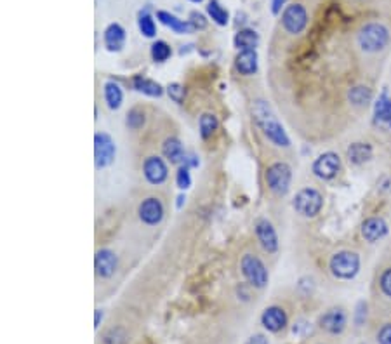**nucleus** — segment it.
Returning <instances> with one entry per match:
<instances>
[{
	"label": "nucleus",
	"instance_id": "1",
	"mask_svg": "<svg viewBox=\"0 0 391 344\" xmlns=\"http://www.w3.org/2000/svg\"><path fill=\"white\" fill-rule=\"evenodd\" d=\"M253 118L256 122L257 127L263 131V134L266 136L268 140L275 144V147L280 148H289L290 140L287 132L284 131L282 124L278 122V118L275 117L273 110L270 108L266 101L263 99H257L253 103Z\"/></svg>",
	"mask_w": 391,
	"mask_h": 344
},
{
	"label": "nucleus",
	"instance_id": "2",
	"mask_svg": "<svg viewBox=\"0 0 391 344\" xmlns=\"http://www.w3.org/2000/svg\"><path fill=\"white\" fill-rule=\"evenodd\" d=\"M390 42V30L383 23L370 21L360 28L359 44L366 52H379Z\"/></svg>",
	"mask_w": 391,
	"mask_h": 344
},
{
	"label": "nucleus",
	"instance_id": "3",
	"mask_svg": "<svg viewBox=\"0 0 391 344\" xmlns=\"http://www.w3.org/2000/svg\"><path fill=\"white\" fill-rule=\"evenodd\" d=\"M329 270L337 280H353L360 271V256L351 250H339L330 257Z\"/></svg>",
	"mask_w": 391,
	"mask_h": 344
},
{
	"label": "nucleus",
	"instance_id": "4",
	"mask_svg": "<svg viewBox=\"0 0 391 344\" xmlns=\"http://www.w3.org/2000/svg\"><path fill=\"white\" fill-rule=\"evenodd\" d=\"M293 207L299 216L308 217V219L317 217L324 207V195L317 188H303L294 197Z\"/></svg>",
	"mask_w": 391,
	"mask_h": 344
},
{
	"label": "nucleus",
	"instance_id": "5",
	"mask_svg": "<svg viewBox=\"0 0 391 344\" xmlns=\"http://www.w3.org/2000/svg\"><path fill=\"white\" fill-rule=\"evenodd\" d=\"M264 180H266L268 188L278 197L287 195L290 188V180H293V171L286 162H275L264 172Z\"/></svg>",
	"mask_w": 391,
	"mask_h": 344
},
{
	"label": "nucleus",
	"instance_id": "6",
	"mask_svg": "<svg viewBox=\"0 0 391 344\" xmlns=\"http://www.w3.org/2000/svg\"><path fill=\"white\" fill-rule=\"evenodd\" d=\"M240 270L242 275L245 277V280L253 287H256V289L266 287L268 280H270V275H268L264 263L260 257L254 256V254H244V256H242Z\"/></svg>",
	"mask_w": 391,
	"mask_h": 344
},
{
	"label": "nucleus",
	"instance_id": "7",
	"mask_svg": "<svg viewBox=\"0 0 391 344\" xmlns=\"http://www.w3.org/2000/svg\"><path fill=\"white\" fill-rule=\"evenodd\" d=\"M311 171H313V174L318 178V180L322 181L334 180L341 171L339 155L334 153V151H326V153H322L313 162Z\"/></svg>",
	"mask_w": 391,
	"mask_h": 344
},
{
	"label": "nucleus",
	"instance_id": "8",
	"mask_svg": "<svg viewBox=\"0 0 391 344\" xmlns=\"http://www.w3.org/2000/svg\"><path fill=\"white\" fill-rule=\"evenodd\" d=\"M115 153H117V148H115L114 140H112L110 134L106 132H98L94 136V164L98 169H105L115 160Z\"/></svg>",
	"mask_w": 391,
	"mask_h": 344
},
{
	"label": "nucleus",
	"instance_id": "9",
	"mask_svg": "<svg viewBox=\"0 0 391 344\" xmlns=\"http://www.w3.org/2000/svg\"><path fill=\"white\" fill-rule=\"evenodd\" d=\"M308 25V12L301 4H290L282 12V26L290 35H299Z\"/></svg>",
	"mask_w": 391,
	"mask_h": 344
},
{
	"label": "nucleus",
	"instance_id": "10",
	"mask_svg": "<svg viewBox=\"0 0 391 344\" xmlns=\"http://www.w3.org/2000/svg\"><path fill=\"white\" fill-rule=\"evenodd\" d=\"M346 323H348V316L343 308H330V310H327V312L320 316V320H318L320 329L332 334V336H339V334H343L344 329H346Z\"/></svg>",
	"mask_w": 391,
	"mask_h": 344
},
{
	"label": "nucleus",
	"instance_id": "11",
	"mask_svg": "<svg viewBox=\"0 0 391 344\" xmlns=\"http://www.w3.org/2000/svg\"><path fill=\"white\" fill-rule=\"evenodd\" d=\"M138 214L147 226H157L164 219V205L157 197H148L139 204Z\"/></svg>",
	"mask_w": 391,
	"mask_h": 344
},
{
	"label": "nucleus",
	"instance_id": "12",
	"mask_svg": "<svg viewBox=\"0 0 391 344\" xmlns=\"http://www.w3.org/2000/svg\"><path fill=\"white\" fill-rule=\"evenodd\" d=\"M143 172L148 183L155 184V186L164 183L169 176L167 165H165L164 158L157 157V155H151V157H148L147 160H145Z\"/></svg>",
	"mask_w": 391,
	"mask_h": 344
},
{
	"label": "nucleus",
	"instance_id": "13",
	"mask_svg": "<svg viewBox=\"0 0 391 344\" xmlns=\"http://www.w3.org/2000/svg\"><path fill=\"white\" fill-rule=\"evenodd\" d=\"M374 125L381 131L391 132V98L386 91L377 98L374 105Z\"/></svg>",
	"mask_w": 391,
	"mask_h": 344
},
{
	"label": "nucleus",
	"instance_id": "14",
	"mask_svg": "<svg viewBox=\"0 0 391 344\" xmlns=\"http://www.w3.org/2000/svg\"><path fill=\"white\" fill-rule=\"evenodd\" d=\"M256 237L260 240L261 247L268 254H275L278 250V237L275 231L273 224L268 219H260L256 223Z\"/></svg>",
	"mask_w": 391,
	"mask_h": 344
},
{
	"label": "nucleus",
	"instance_id": "15",
	"mask_svg": "<svg viewBox=\"0 0 391 344\" xmlns=\"http://www.w3.org/2000/svg\"><path fill=\"white\" fill-rule=\"evenodd\" d=\"M94 270L98 277L101 279H110L117 271V256L114 250L101 249L96 252L94 257Z\"/></svg>",
	"mask_w": 391,
	"mask_h": 344
},
{
	"label": "nucleus",
	"instance_id": "16",
	"mask_svg": "<svg viewBox=\"0 0 391 344\" xmlns=\"http://www.w3.org/2000/svg\"><path fill=\"white\" fill-rule=\"evenodd\" d=\"M261 323L268 332H280L286 329L287 325V313L282 310L280 306H270L266 308L261 315Z\"/></svg>",
	"mask_w": 391,
	"mask_h": 344
},
{
	"label": "nucleus",
	"instance_id": "17",
	"mask_svg": "<svg viewBox=\"0 0 391 344\" xmlns=\"http://www.w3.org/2000/svg\"><path fill=\"white\" fill-rule=\"evenodd\" d=\"M388 235V223L383 217H369L362 223V237L369 244L379 242Z\"/></svg>",
	"mask_w": 391,
	"mask_h": 344
},
{
	"label": "nucleus",
	"instance_id": "18",
	"mask_svg": "<svg viewBox=\"0 0 391 344\" xmlns=\"http://www.w3.org/2000/svg\"><path fill=\"white\" fill-rule=\"evenodd\" d=\"M103 41H105V47L108 51L118 52L125 44V30L118 23H112V25L106 26Z\"/></svg>",
	"mask_w": 391,
	"mask_h": 344
},
{
	"label": "nucleus",
	"instance_id": "19",
	"mask_svg": "<svg viewBox=\"0 0 391 344\" xmlns=\"http://www.w3.org/2000/svg\"><path fill=\"white\" fill-rule=\"evenodd\" d=\"M257 52L256 51H240L238 56L235 58V68L238 74L251 77L257 72Z\"/></svg>",
	"mask_w": 391,
	"mask_h": 344
},
{
	"label": "nucleus",
	"instance_id": "20",
	"mask_svg": "<svg viewBox=\"0 0 391 344\" xmlns=\"http://www.w3.org/2000/svg\"><path fill=\"white\" fill-rule=\"evenodd\" d=\"M157 19L162 23V25H165L167 28H171L172 32L178 33V35L191 33L195 30L193 25H191L190 21H183V19L176 18L174 14H171V12H167V11H158Z\"/></svg>",
	"mask_w": 391,
	"mask_h": 344
},
{
	"label": "nucleus",
	"instance_id": "21",
	"mask_svg": "<svg viewBox=\"0 0 391 344\" xmlns=\"http://www.w3.org/2000/svg\"><path fill=\"white\" fill-rule=\"evenodd\" d=\"M162 153L167 158L171 164H181V162L187 160V153H184V148L181 144V141L178 138H167L162 144Z\"/></svg>",
	"mask_w": 391,
	"mask_h": 344
},
{
	"label": "nucleus",
	"instance_id": "22",
	"mask_svg": "<svg viewBox=\"0 0 391 344\" xmlns=\"http://www.w3.org/2000/svg\"><path fill=\"white\" fill-rule=\"evenodd\" d=\"M372 153L374 150L369 143H353L346 150L348 160L353 165H363L372 158Z\"/></svg>",
	"mask_w": 391,
	"mask_h": 344
},
{
	"label": "nucleus",
	"instance_id": "23",
	"mask_svg": "<svg viewBox=\"0 0 391 344\" xmlns=\"http://www.w3.org/2000/svg\"><path fill=\"white\" fill-rule=\"evenodd\" d=\"M260 44V35L251 28H244L235 35V47L238 51H256Z\"/></svg>",
	"mask_w": 391,
	"mask_h": 344
},
{
	"label": "nucleus",
	"instance_id": "24",
	"mask_svg": "<svg viewBox=\"0 0 391 344\" xmlns=\"http://www.w3.org/2000/svg\"><path fill=\"white\" fill-rule=\"evenodd\" d=\"M105 101H106V107L110 108V110H118L122 101H124V92H122L120 85L115 84V82H106Z\"/></svg>",
	"mask_w": 391,
	"mask_h": 344
},
{
	"label": "nucleus",
	"instance_id": "25",
	"mask_svg": "<svg viewBox=\"0 0 391 344\" xmlns=\"http://www.w3.org/2000/svg\"><path fill=\"white\" fill-rule=\"evenodd\" d=\"M132 84H134L136 91L143 92V94L150 96V98H160V96L164 94V89H162V85L158 84V82L150 80V78L134 77Z\"/></svg>",
	"mask_w": 391,
	"mask_h": 344
},
{
	"label": "nucleus",
	"instance_id": "26",
	"mask_svg": "<svg viewBox=\"0 0 391 344\" xmlns=\"http://www.w3.org/2000/svg\"><path fill=\"white\" fill-rule=\"evenodd\" d=\"M348 98L355 107H367L372 101V91L367 85H355L348 92Z\"/></svg>",
	"mask_w": 391,
	"mask_h": 344
},
{
	"label": "nucleus",
	"instance_id": "27",
	"mask_svg": "<svg viewBox=\"0 0 391 344\" xmlns=\"http://www.w3.org/2000/svg\"><path fill=\"white\" fill-rule=\"evenodd\" d=\"M207 14L212 21L220 26H226L230 21V14H228L226 9L218 2V0H211L207 4Z\"/></svg>",
	"mask_w": 391,
	"mask_h": 344
},
{
	"label": "nucleus",
	"instance_id": "28",
	"mask_svg": "<svg viewBox=\"0 0 391 344\" xmlns=\"http://www.w3.org/2000/svg\"><path fill=\"white\" fill-rule=\"evenodd\" d=\"M198 125H200L202 138H204V140H207V138H211V136L218 131V127H220V122H218V117L214 114H204L200 117V122H198Z\"/></svg>",
	"mask_w": 391,
	"mask_h": 344
},
{
	"label": "nucleus",
	"instance_id": "29",
	"mask_svg": "<svg viewBox=\"0 0 391 344\" xmlns=\"http://www.w3.org/2000/svg\"><path fill=\"white\" fill-rule=\"evenodd\" d=\"M138 26H139V32L143 33L147 39H154L157 35V25H155L154 18L150 16V12L145 11L139 14L138 19Z\"/></svg>",
	"mask_w": 391,
	"mask_h": 344
},
{
	"label": "nucleus",
	"instance_id": "30",
	"mask_svg": "<svg viewBox=\"0 0 391 344\" xmlns=\"http://www.w3.org/2000/svg\"><path fill=\"white\" fill-rule=\"evenodd\" d=\"M171 45L164 41H157L151 45V58L157 63H164L171 58Z\"/></svg>",
	"mask_w": 391,
	"mask_h": 344
},
{
	"label": "nucleus",
	"instance_id": "31",
	"mask_svg": "<svg viewBox=\"0 0 391 344\" xmlns=\"http://www.w3.org/2000/svg\"><path fill=\"white\" fill-rule=\"evenodd\" d=\"M176 184L181 190H188L191 186V176H190V167L188 165H183L180 167L178 174H176Z\"/></svg>",
	"mask_w": 391,
	"mask_h": 344
},
{
	"label": "nucleus",
	"instance_id": "32",
	"mask_svg": "<svg viewBox=\"0 0 391 344\" xmlns=\"http://www.w3.org/2000/svg\"><path fill=\"white\" fill-rule=\"evenodd\" d=\"M145 124V114L141 110H138V108H134V110H131L127 114V127L131 129H139L143 127Z\"/></svg>",
	"mask_w": 391,
	"mask_h": 344
},
{
	"label": "nucleus",
	"instance_id": "33",
	"mask_svg": "<svg viewBox=\"0 0 391 344\" xmlns=\"http://www.w3.org/2000/svg\"><path fill=\"white\" fill-rule=\"evenodd\" d=\"M379 289L381 292H383V296L391 299V268H386V270H383V273H381Z\"/></svg>",
	"mask_w": 391,
	"mask_h": 344
},
{
	"label": "nucleus",
	"instance_id": "34",
	"mask_svg": "<svg viewBox=\"0 0 391 344\" xmlns=\"http://www.w3.org/2000/svg\"><path fill=\"white\" fill-rule=\"evenodd\" d=\"M167 94H169V98H171L174 103H183L184 96H187V91H184L183 85L178 84V82H174V84H169Z\"/></svg>",
	"mask_w": 391,
	"mask_h": 344
},
{
	"label": "nucleus",
	"instance_id": "35",
	"mask_svg": "<svg viewBox=\"0 0 391 344\" xmlns=\"http://www.w3.org/2000/svg\"><path fill=\"white\" fill-rule=\"evenodd\" d=\"M377 344H391V322L381 325V329L376 334Z\"/></svg>",
	"mask_w": 391,
	"mask_h": 344
},
{
	"label": "nucleus",
	"instance_id": "36",
	"mask_svg": "<svg viewBox=\"0 0 391 344\" xmlns=\"http://www.w3.org/2000/svg\"><path fill=\"white\" fill-rule=\"evenodd\" d=\"M366 320H367V303L360 301V303L357 304V310H355V323H357V327H362L363 323H366Z\"/></svg>",
	"mask_w": 391,
	"mask_h": 344
},
{
	"label": "nucleus",
	"instance_id": "37",
	"mask_svg": "<svg viewBox=\"0 0 391 344\" xmlns=\"http://www.w3.org/2000/svg\"><path fill=\"white\" fill-rule=\"evenodd\" d=\"M188 21L191 23V25H193V28L195 30H198V28H205V26H207V21H205V18H204V14H200V12H197V11H193L190 14V19H188Z\"/></svg>",
	"mask_w": 391,
	"mask_h": 344
},
{
	"label": "nucleus",
	"instance_id": "38",
	"mask_svg": "<svg viewBox=\"0 0 391 344\" xmlns=\"http://www.w3.org/2000/svg\"><path fill=\"white\" fill-rule=\"evenodd\" d=\"M247 344H268V339L263 336V334H256L249 339Z\"/></svg>",
	"mask_w": 391,
	"mask_h": 344
},
{
	"label": "nucleus",
	"instance_id": "39",
	"mask_svg": "<svg viewBox=\"0 0 391 344\" xmlns=\"http://www.w3.org/2000/svg\"><path fill=\"white\" fill-rule=\"evenodd\" d=\"M287 0H273L271 2V11H273V14H278V12L282 11V6L286 4Z\"/></svg>",
	"mask_w": 391,
	"mask_h": 344
},
{
	"label": "nucleus",
	"instance_id": "40",
	"mask_svg": "<svg viewBox=\"0 0 391 344\" xmlns=\"http://www.w3.org/2000/svg\"><path fill=\"white\" fill-rule=\"evenodd\" d=\"M101 320H103V312H101V310H96V316H94V327H96V329H98V327H99Z\"/></svg>",
	"mask_w": 391,
	"mask_h": 344
},
{
	"label": "nucleus",
	"instance_id": "41",
	"mask_svg": "<svg viewBox=\"0 0 391 344\" xmlns=\"http://www.w3.org/2000/svg\"><path fill=\"white\" fill-rule=\"evenodd\" d=\"M183 200H184V195L178 197V207H181V205H183Z\"/></svg>",
	"mask_w": 391,
	"mask_h": 344
},
{
	"label": "nucleus",
	"instance_id": "42",
	"mask_svg": "<svg viewBox=\"0 0 391 344\" xmlns=\"http://www.w3.org/2000/svg\"><path fill=\"white\" fill-rule=\"evenodd\" d=\"M190 2H195V4H200L202 0H190Z\"/></svg>",
	"mask_w": 391,
	"mask_h": 344
}]
</instances>
